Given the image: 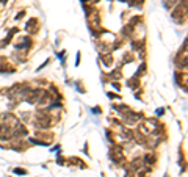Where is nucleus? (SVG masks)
Instances as JSON below:
<instances>
[{"label":"nucleus","mask_w":188,"mask_h":177,"mask_svg":"<svg viewBox=\"0 0 188 177\" xmlns=\"http://www.w3.org/2000/svg\"><path fill=\"white\" fill-rule=\"evenodd\" d=\"M111 77H113V78H121V72H119V71H115V72L111 74Z\"/></svg>","instance_id":"5"},{"label":"nucleus","mask_w":188,"mask_h":177,"mask_svg":"<svg viewBox=\"0 0 188 177\" xmlns=\"http://www.w3.org/2000/svg\"><path fill=\"white\" fill-rule=\"evenodd\" d=\"M144 161H147L149 165H152V163L155 161V158H154V155H146L144 157Z\"/></svg>","instance_id":"3"},{"label":"nucleus","mask_w":188,"mask_h":177,"mask_svg":"<svg viewBox=\"0 0 188 177\" xmlns=\"http://www.w3.org/2000/svg\"><path fill=\"white\" fill-rule=\"evenodd\" d=\"M14 172H16V174H19V175H25V174H27V171H25V169H22V168H16V169H14Z\"/></svg>","instance_id":"4"},{"label":"nucleus","mask_w":188,"mask_h":177,"mask_svg":"<svg viewBox=\"0 0 188 177\" xmlns=\"http://www.w3.org/2000/svg\"><path fill=\"white\" fill-rule=\"evenodd\" d=\"M36 24H38V21H36V19L28 21V22H27V30H28V32H32V30H33V32H36V27H35Z\"/></svg>","instance_id":"2"},{"label":"nucleus","mask_w":188,"mask_h":177,"mask_svg":"<svg viewBox=\"0 0 188 177\" xmlns=\"http://www.w3.org/2000/svg\"><path fill=\"white\" fill-rule=\"evenodd\" d=\"M163 111H165V110H163V108H158V110H157V113H158V116H162V115H163Z\"/></svg>","instance_id":"6"},{"label":"nucleus","mask_w":188,"mask_h":177,"mask_svg":"<svg viewBox=\"0 0 188 177\" xmlns=\"http://www.w3.org/2000/svg\"><path fill=\"white\" fill-rule=\"evenodd\" d=\"M0 3H6V0H0Z\"/></svg>","instance_id":"7"},{"label":"nucleus","mask_w":188,"mask_h":177,"mask_svg":"<svg viewBox=\"0 0 188 177\" xmlns=\"http://www.w3.org/2000/svg\"><path fill=\"white\" fill-rule=\"evenodd\" d=\"M30 44H32V41L28 38H22V43H17L16 49H25V47H28Z\"/></svg>","instance_id":"1"}]
</instances>
